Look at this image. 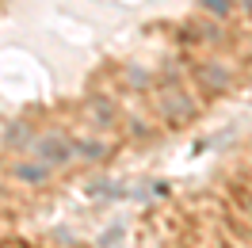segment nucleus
Listing matches in <instances>:
<instances>
[{
  "mask_svg": "<svg viewBox=\"0 0 252 248\" xmlns=\"http://www.w3.org/2000/svg\"><path fill=\"white\" fill-rule=\"evenodd\" d=\"M73 145H77V156L88 160V164H95V160L107 156V141H99V138H77Z\"/></svg>",
  "mask_w": 252,
  "mask_h": 248,
  "instance_id": "6",
  "label": "nucleus"
},
{
  "mask_svg": "<svg viewBox=\"0 0 252 248\" xmlns=\"http://www.w3.org/2000/svg\"><path fill=\"white\" fill-rule=\"evenodd\" d=\"M12 180H19V184H46L50 180V164H42L38 156H31V160H19V164H12Z\"/></svg>",
  "mask_w": 252,
  "mask_h": 248,
  "instance_id": "4",
  "label": "nucleus"
},
{
  "mask_svg": "<svg viewBox=\"0 0 252 248\" xmlns=\"http://www.w3.org/2000/svg\"><path fill=\"white\" fill-rule=\"evenodd\" d=\"M31 156H38L50 168H62V164H69L77 156V145H73V138H65V134H42V138L31 141Z\"/></svg>",
  "mask_w": 252,
  "mask_h": 248,
  "instance_id": "1",
  "label": "nucleus"
},
{
  "mask_svg": "<svg viewBox=\"0 0 252 248\" xmlns=\"http://www.w3.org/2000/svg\"><path fill=\"white\" fill-rule=\"evenodd\" d=\"M157 111L168 119V123H188L191 115H195V103L188 99L184 88H164V92L157 95Z\"/></svg>",
  "mask_w": 252,
  "mask_h": 248,
  "instance_id": "2",
  "label": "nucleus"
},
{
  "mask_svg": "<svg viewBox=\"0 0 252 248\" xmlns=\"http://www.w3.org/2000/svg\"><path fill=\"white\" fill-rule=\"evenodd\" d=\"M195 80L203 84L206 92H229L233 88V69L229 65H221V62H203L199 69H195Z\"/></svg>",
  "mask_w": 252,
  "mask_h": 248,
  "instance_id": "3",
  "label": "nucleus"
},
{
  "mask_svg": "<svg viewBox=\"0 0 252 248\" xmlns=\"http://www.w3.org/2000/svg\"><path fill=\"white\" fill-rule=\"evenodd\" d=\"M31 141H34V130L27 123H12L4 130V145H8L12 153H31Z\"/></svg>",
  "mask_w": 252,
  "mask_h": 248,
  "instance_id": "5",
  "label": "nucleus"
},
{
  "mask_svg": "<svg viewBox=\"0 0 252 248\" xmlns=\"http://www.w3.org/2000/svg\"><path fill=\"white\" fill-rule=\"evenodd\" d=\"M241 8H245V12L252 16V0H241Z\"/></svg>",
  "mask_w": 252,
  "mask_h": 248,
  "instance_id": "9",
  "label": "nucleus"
},
{
  "mask_svg": "<svg viewBox=\"0 0 252 248\" xmlns=\"http://www.w3.org/2000/svg\"><path fill=\"white\" fill-rule=\"evenodd\" d=\"M88 111H92V119H99V126H111L119 119V111H115V103H111L107 95H92V99H88Z\"/></svg>",
  "mask_w": 252,
  "mask_h": 248,
  "instance_id": "7",
  "label": "nucleus"
},
{
  "mask_svg": "<svg viewBox=\"0 0 252 248\" xmlns=\"http://www.w3.org/2000/svg\"><path fill=\"white\" fill-rule=\"evenodd\" d=\"M203 12H210V16L225 19L229 12H233V0H203Z\"/></svg>",
  "mask_w": 252,
  "mask_h": 248,
  "instance_id": "8",
  "label": "nucleus"
}]
</instances>
